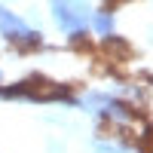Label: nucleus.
<instances>
[{"instance_id":"1","label":"nucleus","mask_w":153,"mask_h":153,"mask_svg":"<svg viewBox=\"0 0 153 153\" xmlns=\"http://www.w3.org/2000/svg\"><path fill=\"white\" fill-rule=\"evenodd\" d=\"M52 12L65 31H83L86 28V3L83 0H52Z\"/></svg>"}]
</instances>
